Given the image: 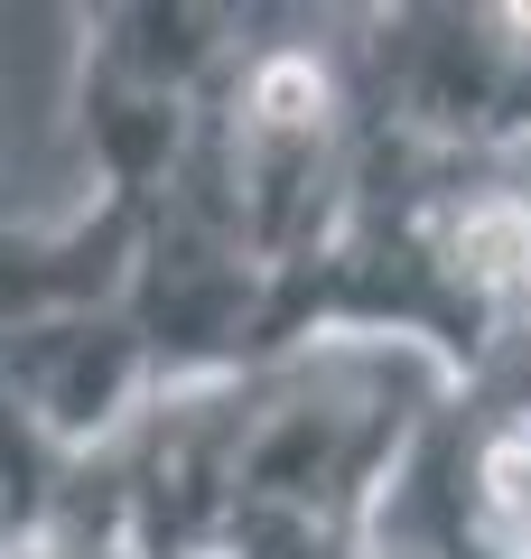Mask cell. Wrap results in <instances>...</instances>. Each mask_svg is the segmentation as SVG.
<instances>
[{
    "mask_svg": "<svg viewBox=\"0 0 531 559\" xmlns=\"http://www.w3.org/2000/svg\"><path fill=\"white\" fill-rule=\"evenodd\" d=\"M420 559H531V336L448 382L374 503V550Z\"/></svg>",
    "mask_w": 531,
    "mask_h": 559,
    "instance_id": "obj_1",
    "label": "cell"
}]
</instances>
